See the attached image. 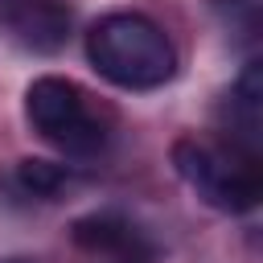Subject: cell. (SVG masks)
<instances>
[{
  "label": "cell",
  "mask_w": 263,
  "mask_h": 263,
  "mask_svg": "<svg viewBox=\"0 0 263 263\" xmlns=\"http://www.w3.org/2000/svg\"><path fill=\"white\" fill-rule=\"evenodd\" d=\"M74 242L90 255H107L115 263H148L152 251L140 238V230L119 214H86L74 222Z\"/></svg>",
  "instance_id": "cell-5"
},
{
  "label": "cell",
  "mask_w": 263,
  "mask_h": 263,
  "mask_svg": "<svg viewBox=\"0 0 263 263\" xmlns=\"http://www.w3.org/2000/svg\"><path fill=\"white\" fill-rule=\"evenodd\" d=\"M4 263H33V259H4Z\"/></svg>",
  "instance_id": "cell-8"
},
{
  "label": "cell",
  "mask_w": 263,
  "mask_h": 263,
  "mask_svg": "<svg viewBox=\"0 0 263 263\" xmlns=\"http://www.w3.org/2000/svg\"><path fill=\"white\" fill-rule=\"evenodd\" d=\"M66 168L62 164H53V160H21L16 164V181H21V189L25 193H33V197H49V193H58L62 185H66Z\"/></svg>",
  "instance_id": "cell-7"
},
{
  "label": "cell",
  "mask_w": 263,
  "mask_h": 263,
  "mask_svg": "<svg viewBox=\"0 0 263 263\" xmlns=\"http://www.w3.org/2000/svg\"><path fill=\"white\" fill-rule=\"evenodd\" d=\"M259 99H263L259 62H247V70L238 74V82L226 99V140L259 148Z\"/></svg>",
  "instance_id": "cell-6"
},
{
  "label": "cell",
  "mask_w": 263,
  "mask_h": 263,
  "mask_svg": "<svg viewBox=\"0 0 263 263\" xmlns=\"http://www.w3.org/2000/svg\"><path fill=\"white\" fill-rule=\"evenodd\" d=\"M86 58L99 78L119 90H156L177 74V49L168 33L140 12H111L90 25Z\"/></svg>",
  "instance_id": "cell-1"
},
{
  "label": "cell",
  "mask_w": 263,
  "mask_h": 263,
  "mask_svg": "<svg viewBox=\"0 0 263 263\" xmlns=\"http://www.w3.org/2000/svg\"><path fill=\"white\" fill-rule=\"evenodd\" d=\"M66 0H0V33L29 53H58L70 37Z\"/></svg>",
  "instance_id": "cell-4"
},
{
  "label": "cell",
  "mask_w": 263,
  "mask_h": 263,
  "mask_svg": "<svg viewBox=\"0 0 263 263\" xmlns=\"http://www.w3.org/2000/svg\"><path fill=\"white\" fill-rule=\"evenodd\" d=\"M25 119L33 123V132L41 140H49L53 148H62L70 156H90L107 140V132H103L99 115L90 111L82 86L70 82V78H58V74H45V78L29 82Z\"/></svg>",
  "instance_id": "cell-3"
},
{
  "label": "cell",
  "mask_w": 263,
  "mask_h": 263,
  "mask_svg": "<svg viewBox=\"0 0 263 263\" xmlns=\"http://www.w3.org/2000/svg\"><path fill=\"white\" fill-rule=\"evenodd\" d=\"M177 177L214 210L242 214L263 193V164L259 148H247L238 140H197L185 136L173 144Z\"/></svg>",
  "instance_id": "cell-2"
}]
</instances>
